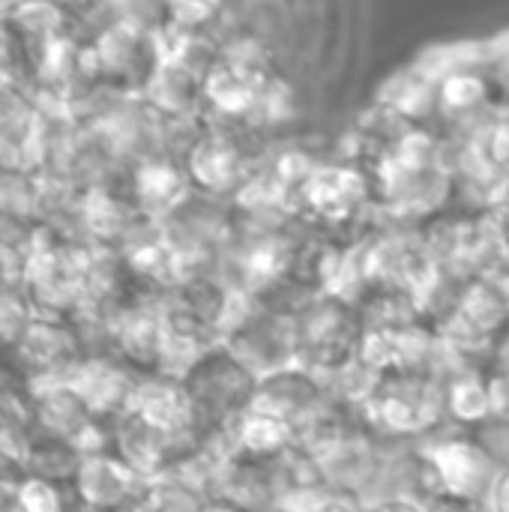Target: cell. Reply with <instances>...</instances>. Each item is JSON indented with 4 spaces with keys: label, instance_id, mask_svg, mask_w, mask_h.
Instances as JSON below:
<instances>
[{
    "label": "cell",
    "instance_id": "3957f363",
    "mask_svg": "<svg viewBox=\"0 0 509 512\" xmlns=\"http://www.w3.org/2000/svg\"><path fill=\"white\" fill-rule=\"evenodd\" d=\"M372 201L375 183L369 168L357 162H324L300 192V213L327 225H348L357 222Z\"/></svg>",
    "mask_w": 509,
    "mask_h": 512
},
{
    "label": "cell",
    "instance_id": "52a82bcc",
    "mask_svg": "<svg viewBox=\"0 0 509 512\" xmlns=\"http://www.w3.org/2000/svg\"><path fill=\"white\" fill-rule=\"evenodd\" d=\"M24 408L33 432L60 441H72L93 420L90 408L63 378L24 381Z\"/></svg>",
    "mask_w": 509,
    "mask_h": 512
},
{
    "label": "cell",
    "instance_id": "8fae6325",
    "mask_svg": "<svg viewBox=\"0 0 509 512\" xmlns=\"http://www.w3.org/2000/svg\"><path fill=\"white\" fill-rule=\"evenodd\" d=\"M447 414L465 429H477L480 423L495 417L489 375H483V369H471L447 384Z\"/></svg>",
    "mask_w": 509,
    "mask_h": 512
},
{
    "label": "cell",
    "instance_id": "5bb4252c",
    "mask_svg": "<svg viewBox=\"0 0 509 512\" xmlns=\"http://www.w3.org/2000/svg\"><path fill=\"white\" fill-rule=\"evenodd\" d=\"M165 21L189 30H210L225 9V0H162Z\"/></svg>",
    "mask_w": 509,
    "mask_h": 512
},
{
    "label": "cell",
    "instance_id": "e0dca14e",
    "mask_svg": "<svg viewBox=\"0 0 509 512\" xmlns=\"http://www.w3.org/2000/svg\"><path fill=\"white\" fill-rule=\"evenodd\" d=\"M18 3H24V0H18Z\"/></svg>",
    "mask_w": 509,
    "mask_h": 512
},
{
    "label": "cell",
    "instance_id": "ba28073f",
    "mask_svg": "<svg viewBox=\"0 0 509 512\" xmlns=\"http://www.w3.org/2000/svg\"><path fill=\"white\" fill-rule=\"evenodd\" d=\"M192 180L183 168V162H174L171 156H144L132 171V189L129 201L138 207L147 219H168L174 210H180L192 198Z\"/></svg>",
    "mask_w": 509,
    "mask_h": 512
},
{
    "label": "cell",
    "instance_id": "277c9868",
    "mask_svg": "<svg viewBox=\"0 0 509 512\" xmlns=\"http://www.w3.org/2000/svg\"><path fill=\"white\" fill-rule=\"evenodd\" d=\"M438 483L447 495H456L471 504H486L492 495L495 480L501 477V465L474 441L471 429L468 435H444L429 444H423Z\"/></svg>",
    "mask_w": 509,
    "mask_h": 512
},
{
    "label": "cell",
    "instance_id": "2e32d148",
    "mask_svg": "<svg viewBox=\"0 0 509 512\" xmlns=\"http://www.w3.org/2000/svg\"><path fill=\"white\" fill-rule=\"evenodd\" d=\"M21 3L18 0H0V21L6 18V15H15V9H18Z\"/></svg>",
    "mask_w": 509,
    "mask_h": 512
},
{
    "label": "cell",
    "instance_id": "8992f818",
    "mask_svg": "<svg viewBox=\"0 0 509 512\" xmlns=\"http://www.w3.org/2000/svg\"><path fill=\"white\" fill-rule=\"evenodd\" d=\"M150 480L138 477L114 453L87 456L78 465L72 492L81 512H132L144 504Z\"/></svg>",
    "mask_w": 509,
    "mask_h": 512
},
{
    "label": "cell",
    "instance_id": "4fadbf2b",
    "mask_svg": "<svg viewBox=\"0 0 509 512\" xmlns=\"http://www.w3.org/2000/svg\"><path fill=\"white\" fill-rule=\"evenodd\" d=\"M33 315L36 312H33V303L24 294V288L0 282V357L9 360V351L15 348V342L21 339V333Z\"/></svg>",
    "mask_w": 509,
    "mask_h": 512
},
{
    "label": "cell",
    "instance_id": "9c48e42d",
    "mask_svg": "<svg viewBox=\"0 0 509 512\" xmlns=\"http://www.w3.org/2000/svg\"><path fill=\"white\" fill-rule=\"evenodd\" d=\"M375 102L411 126H432L438 120V81L411 63L381 84Z\"/></svg>",
    "mask_w": 509,
    "mask_h": 512
},
{
    "label": "cell",
    "instance_id": "7c38bea8",
    "mask_svg": "<svg viewBox=\"0 0 509 512\" xmlns=\"http://www.w3.org/2000/svg\"><path fill=\"white\" fill-rule=\"evenodd\" d=\"M12 512H81L75 492L39 477H24L15 489Z\"/></svg>",
    "mask_w": 509,
    "mask_h": 512
},
{
    "label": "cell",
    "instance_id": "7a4b0ae2",
    "mask_svg": "<svg viewBox=\"0 0 509 512\" xmlns=\"http://www.w3.org/2000/svg\"><path fill=\"white\" fill-rule=\"evenodd\" d=\"M87 354L90 348L84 342V333L72 318L36 312L15 348L9 351V363L24 381H39L63 378Z\"/></svg>",
    "mask_w": 509,
    "mask_h": 512
},
{
    "label": "cell",
    "instance_id": "9a60e30c",
    "mask_svg": "<svg viewBox=\"0 0 509 512\" xmlns=\"http://www.w3.org/2000/svg\"><path fill=\"white\" fill-rule=\"evenodd\" d=\"M201 512H249V510H243V507H237V504H231V501H210V504H207Z\"/></svg>",
    "mask_w": 509,
    "mask_h": 512
},
{
    "label": "cell",
    "instance_id": "30bf717a",
    "mask_svg": "<svg viewBox=\"0 0 509 512\" xmlns=\"http://www.w3.org/2000/svg\"><path fill=\"white\" fill-rule=\"evenodd\" d=\"M78 465H81V456L69 447V441L48 438V435H39L30 429V435L24 441V474L27 477H39L54 486L72 489Z\"/></svg>",
    "mask_w": 509,
    "mask_h": 512
},
{
    "label": "cell",
    "instance_id": "6da1fadb",
    "mask_svg": "<svg viewBox=\"0 0 509 512\" xmlns=\"http://www.w3.org/2000/svg\"><path fill=\"white\" fill-rule=\"evenodd\" d=\"M255 165L258 156H252L243 135L228 126H204L183 150V168L192 189L207 198H234Z\"/></svg>",
    "mask_w": 509,
    "mask_h": 512
},
{
    "label": "cell",
    "instance_id": "5b68a950",
    "mask_svg": "<svg viewBox=\"0 0 509 512\" xmlns=\"http://www.w3.org/2000/svg\"><path fill=\"white\" fill-rule=\"evenodd\" d=\"M63 381L81 396V402L90 408L93 417L117 420L129 411L141 372L132 369L117 354L90 351L63 375Z\"/></svg>",
    "mask_w": 509,
    "mask_h": 512
}]
</instances>
